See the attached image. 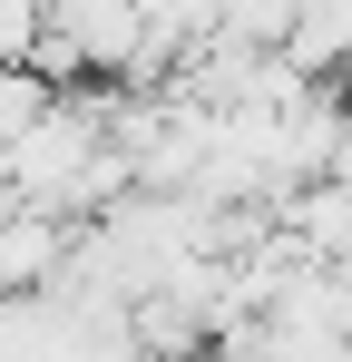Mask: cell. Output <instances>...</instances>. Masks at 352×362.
Returning <instances> with one entry per match:
<instances>
[{"mask_svg":"<svg viewBox=\"0 0 352 362\" xmlns=\"http://www.w3.org/2000/svg\"><path fill=\"white\" fill-rule=\"evenodd\" d=\"M274 49H284L303 78H343V59H352V0H293Z\"/></svg>","mask_w":352,"mask_h":362,"instance_id":"obj_1","label":"cell"},{"mask_svg":"<svg viewBox=\"0 0 352 362\" xmlns=\"http://www.w3.org/2000/svg\"><path fill=\"white\" fill-rule=\"evenodd\" d=\"M343 78H352V59H343Z\"/></svg>","mask_w":352,"mask_h":362,"instance_id":"obj_2","label":"cell"}]
</instances>
